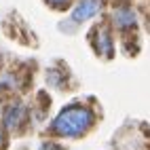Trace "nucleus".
<instances>
[{
  "label": "nucleus",
  "mask_w": 150,
  "mask_h": 150,
  "mask_svg": "<svg viewBox=\"0 0 150 150\" xmlns=\"http://www.w3.org/2000/svg\"><path fill=\"white\" fill-rule=\"evenodd\" d=\"M95 123V114L91 108L83 104H70L55 116L51 131L59 137H81Z\"/></svg>",
  "instance_id": "nucleus-1"
},
{
  "label": "nucleus",
  "mask_w": 150,
  "mask_h": 150,
  "mask_svg": "<svg viewBox=\"0 0 150 150\" xmlns=\"http://www.w3.org/2000/svg\"><path fill=\"white\" fill-rule=\"evenodd\" d=\"M102 6H104V0H81L72 11V21H76V23L87 21V19L95 17L102 11Z\"/></svg>",
  "instance_id": "nucleus-2"
},
{
  "label": "nucleus",
  "mask_w": 150,
  "mask_h": 150,
  "mask_svg": "<svg viewBox=\"0 0 150 150\" xmlns=\"http://www.w3.org/2000/svg\"><path fill=\"white\" fill-rule=\"evenodd\" d=\"M112 21L116 28L127 30V28H133L137 23V17H135V11L131 6H116L112 13Z\"/></svg>",
  "instance_id": "nucleus-3"
},
{
  "label": "nucleus",
  "mask_w": 150,
  "mask_h": 150,
  "mask_svg": "<svg viewBox=\"0 0 150 150\" xmlns=\"http://www.w3.org/2000/svg\"><path fill=\"white\" fill-rule=\"evenodd\" d=\"M23 118H25V108L21 104H13V106H8L6 108V114H4V125L8 129H17L19 125L23 123Z\"/></svg>",
  "instance_id": "nucleus-4"
},
{
  "label": "nucleus",
  "mask_w": 150,
  "mask_h": 150,
  "mask_svg": "<svg viewBox=\"0 0 150 150\" xmlns=\"http://www.w3.org/2000/svg\"><path fill=\"white\" fill-rule=\"evenodd\" d=\"M95 36H97V40L93 42L95 51H97V53H102V55H106V57H110V55H112V36H110L108 28L97 30Z\"/></svg>",
  "instance_id": "nucleus-5"
},
{
  "label": "nucleus",
  "mask_w": 150,
  "mask_h": 150,
  "mask_svg": "<svg viewBox=\"0 0 150 150\" xmlns=\"http://www.w3.org/2000/svg\"><path fill=\"white\" fill-rule=\"evenodd\" d=\"M45 2H49L53 8H66L70 4V0H45Z\"/></svg>",
  "instance_id": "nucleus-6"
},
{
  "label": "nucleus",
  "mask_w": 150,
  "mask_h": 150,
  "mask_svg": "<svg viewBox=\"0 0 150 150\" xmlns=\"http://www.w3.org/2000/svg\"><path fill=\"white\" fill-rule=\"evenodd\" d=\"M40 150H64V148H62V146H57V144H51V142H49V144H42Z\"/></svg>",
  "instance_id": "nucleus-7"
},
{
  "label": "nucleus",
  "mask_w": 150,
  "mask_h": 150,
  "mask_svg": "<svg viewBox=\"0 0 150 150\" xmlns=\"http://www.w3.org/2000/svg\"><path fill=\"white\" fill-rule=\"evenodd\" d=\"M4 148V133H2V127H0V150Z\"/></svg>",
  "instance_id": "nucleus-8"
}]
</instances>
